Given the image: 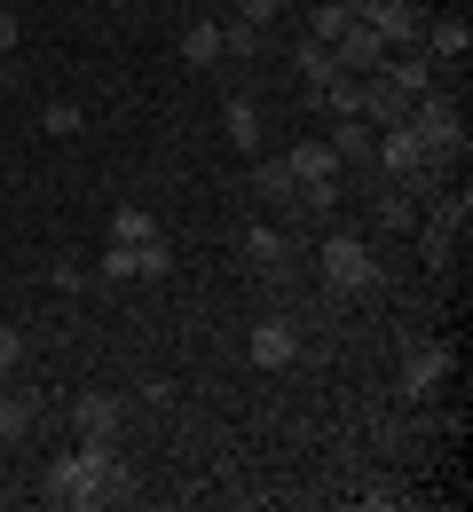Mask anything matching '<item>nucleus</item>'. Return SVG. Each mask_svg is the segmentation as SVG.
<instances>
[{"instance_id":"c756f323","label":"nucleus","mask_w":473,"mask_h":512,"mask_svg":"<svg viewBox=\"0 0 473 512\" xmlns=\"http://www.w3.org/2000/svg\"><path fill=\"white\" fill-rule=\"evenodd\" d=\"M16 40H24V24H16V8H0V56H16Z\"/></svg>"},{"instance_id":"20e7f679","label":"nucleus","mask_w":473,"mask_h":512,"mask_svg":"<svg viewBox=\"0 0 473 512\" xmlns=\"http://www.w3.org/2000/svg\"><path fill=\"white\" fill-rule=\"evenodd\" d=\"M371 166H387L395 182H426V174H434L426 142H418L410 127H379V150H371Z\"/></svg>"},{"instance_id":"2eb2a0df","label":"nucleus","mask_w":473,"mask_h":512,"mask_svg":"<svg viewBox=\"0 0 473 512\" xmlns=\"http://www.w3.org/2000/svg\"><path fill=\"white\" fill-rule=\"evenodd\" d=\"M253 190L269 197V205H300V182H292L284 158H253Z\"/></svg>"},{"instance_id":"9b49d317","label":"nucleus","mask_w":473,"mask_h":512,"mask_svg":"<svg viewBox=\"0 0 473 512\" xmlns=\"http://www.w3.org/2000/svg\"><path fill=\"white\" fill-rule=\"evenodd\" d=\"M442 379H450V347H418L403 363V379H395V394H403V402H426Z\"/></svg>"},{"instance_id":"aec40b11","label":"nucleus","mask_w":473,"mask_h":512,"mask_svg":"<svg viewBox=\"0 0 473 512\" xmlns=\"http://www.w3.org/2000/svg\"><path fill=\"white\" fill-rule=\"evenodd\" d=\"M221 56H237V64H253V56H261V24H245V16H229V24H221Z\"/></svg>"},{"instance_id":"393cba45","label":"nucleus","mask_w":473,"mask_h":512,"mask_svg":"<svg viewBox=\"0 0 473 512\" xmlns=\"http://www.w3.org/2000/svg\"><path fill=\"white\" fill-rule=\"evenodd\" d=\"M379 221H387V229H410V221H418V205H410L403 190H387V197H379Z\"/></svg>"},{"instance_id":"412c9836","label":"nucleus","mask_w":473,"mask_h":512,"mask_svg":"<svg viewBox=\"0 0 473 512\" xmlns=\"http://www.w3.org/2000/svg\"><path fill=\"white\" fill-rule=\"evenodd\" d=\"M142 237H158V221H150L142 205H119V213H111V245H142Z\"/></svg>"},{"instance_id":"f03ea898","label":"nucleus","mask_w":473,"mask_h":512,"mask_svg":"<svg viewBox=\"0 0 473 512\" xmlns=\"http://www.w3.org/2000/svg\"><path fill=\"white\" fill-rule=\"evenodd\" d=\"M403 127L418 134V142H426V158H434V166L466 150V111H458V103H450L442 87H426V95L410 103V119H403Z\"/></svg>"},{"instance_id":"a878e982","label":"nucleus","mask_w":473,"mask_h":512,"mask_svg":"<svg viewBox=\"0 0 473 512\" xmlns=\"http://www.w3.org/2000/svg\"><path fill=\"white\" fill-rule=\"evenodd\" d=\"M237 16H245V24H261V32H269L276 16H284V0H237Z\"/></svg>"},{"instance_id":"a211bd4d","label":"nucleus","mask_w":473,"mask_h":512,"mask_svg":"<svg viewBox=\"0 0 473 512\" xmlns=\"http://www.w3.org/2000/svg\"><path fill=\"white\" fill-rule=\"evenodd\" d=\"M347 24H355V0H316V16H308V40H324V48H332Z\"/></svg>"},{"instance_id":"9d476101","label":"nucleus","mask_w":473,"mask_h":512,"mask_svg":"<svg viewBox=\"0 0 473 512\" xmlns=\"http://www.w3.org/2000/svg\"><path fill=\"white\" fill-rule=\"evenodd\" d=\"M284 166H292V182H300V190H316V182H339V150L324 142V134L292 142V150H284Z\"/></svg>"},{"instance_id":"6ab92c4d","label":"nucleus","mask_w":473,"mask_h":512,"mask_svg":"<svg viewBox=\"0 0 473 512\" xmlns=\"http://www.w3.org/2000/svg\"><path fill=\"white\" fill-rule=\"evenodd\" d=\"M182 56H190V64H221V16H198V24L182 32Z\"/></svg>"},{"instance_id":"dca6fc26","label":"nucleus","mask_w":473,"mask_h":512,"mask_svg":"<svg viewBox=\"0 0 473 512\" xmlns=\"http://www.w3.org/2000/svg\"><path fill=\"white\" fill-rule=\"evenodd\" d=\"M292 71L308 79V95H316V87H332V79H339V64H332V48H324V40H300V48H292Z\"/></svg>"},{"instance_id":"c85d7f7f","label":"nucleus","mask_w":473,"mask_h":512,"mask_svg":"<svg viewBox=\"0 0 473 512\" xmlns=\"http://www.w3.org/2000/svg\"><path fill=\"white\" fill-rule=\"evenodd\" d=\"M16 363H24V331H16V323H0V371H16Z\"/></svg>"},{"instance_id":"7ed1b4c3","label":"nucleus","mask_w":473,"mask_h":512,"mask_svg":"<svg viewBox=\"0 0 473 512\" xmlns=\"http://www.w3.org/2000/svg\"><path fill=\"white\" fill-rule=\"evenodd\" d=\"M324 284L347 292V300H363V292L387 284V268H379V253H371L363 237H324Z\"/></svg>"},{"instance_id":"4be33fe9","label":"nucleus","mask_w":473,"mask_h":512,"mask_svg":"<svg viewBox=\"0 0 473 512\" xmlns=\"http://www.w3.org/2000/svg\"><path fill=\"white\" fill-rule=\"evenodd\" d=\"M166 268H174V253H166V237H142V245H135V276H142V284H158Z\"/></svg>"},{"instance_id":"f3484780","label":"nucleus","mask_w":473,"mask_h":512,"mask_svg":"<svg viewBox=\"0 0 473 512\" xmlns=\"http://www.w3.org/2000/svg\"><path fill=\"white\" fill-rule=\"evenodd\" d=\"M284 253H292V245H284V237H276L269 221H261V229H245V260H253V268H261V276H276V268H284Z\"/></svg>"},{"instance_id":"1a4fd4ad","label":"nucleus","mask_w":473,"mask_h":512,"mask_svg":"<svg viewBox=\"0 0 473 512\" xmlns=\"http://www.w3.org/2000/svg\"><path fill=\"white\" fill-rule=\"evenodd\" d=\"M418 48L434 56V64H466V48H473V24L450 8V16H434V24H418Z\"/></svg>"},{"instance_id":"5701e85b","label":"nucleus","mask_w":473,"mask_h":512,"mask_svg":"<svg viewBox=\"0 0 473 512\" xmlns=\"http://www.w3.org/2000/svg\"><path fill=\"white\" fill-rule=\"evenodd\" d=\"M79 127H87V111H79V103H48V111H40V134H56V142H71Z\"/></svg>"},{"instance_id":"423d86ee","label":"nucleus","mask_w":473,"mask_h":512,"mask_svg":"<svg viewBox=\"0 0 473 512\" xmlns=\"http://www.w3.org/2000/svg\"><path fill=\"white\" fill-rule=\"evenodd\" d=\"M387 56H395V48H387V40L371 32V24H347V32L332 40V64L347 71V79H371V71L387 64Z\"/></svg>"},{"instance_id":"b1692460","label":"nucleus","mask_w":473,"mask_h":512,"mask_svg":"<svg viewBox=\"0 0 473 512\" xmlns=\"http://www.w3.org/2000/svg\"><path fill=\"white\" fill-rule=\"evenodd\" d=\"M24 434H32V402L0 394V442H24Z\"/></svg>"},{"instance_id":"bb28decb","label":"nucleus","mask_w":473,"mask_h":512,"mask_svg":"<svg viewBox=\"0 0 473 512\" xmlns=\"http://www.w3.org/2000/svg\"><path fill=\"white\" fill-rule=\"evenodd\" d=\"M87 276H95V268H79V260H56V268H48V284H56V292H79Z\"/></svg>"},{"instance_id":"6e6552de","label":"nucleus","mask_w":473,"mask_h":512,"mask_svg":"<svg viewBox=\"0 0 473 512\" xmlns=\"http://www.w3.org/2000/svg\"><path fill=\"white\" fill-rule=\"evenodd\" d=\"M245 355L261 363V371H292V355H300V331L284 316H261L253 323V339H245Z\"/></svg>"},{"instance_id":"4468645a","label":"nucleus","mask_w":473,"mask_h":512,"mask_svg":"<svg viewBox=\"0 0 473 512\" xmlns=\"http://www.w3.org/2000/svg\"><path fill=\"white\" fill-rule=\"evenodd\" d=\"M339 150V166H371V150H379V127L371 119H332V134H324Z\"/></svg>"},{"instance_id":"7c9ffc66","label":"nucleus","mask_w":473,"mask_h":512,"mask_svg":"<svg viewBox=\"0 0 473 512\" xmlns=\"http://www.w3.org/2000/svg\"><path fill=\"white\" fill-rule=\"evenodd\" d=\"M111 8H135V0H111Z\"/></svg>"},{"instance_id":"f257e3e1","label":"nucleus","mask_w":473,"mask_h":512,"mask_svg":"<svg viewBox=\"0 0 473 512\" xmlns=\"http://www.w3.org/2000/svg\"><path fill=\"white\" fill-rule=\"evenodd\" d=\"M127 473V457H119V442H79V449H64L48 473H40V489H48V505H103V489Z\"/></svg>"},{"instance_id":"ddd939ff","label":"nucleus","mask_w":473,"mask_h":512,"mask_svg":"<svg viewBox=\"0 0 473 512\" xmlns=\"http://www.w3.org/2000/svg\"><path fill=\"white\" fill-rule=\"evenodd\" d=\"M221 134H229L245 158H261V103H253V95H229V103H221Z\"/></svg>"},{"instance_id":"0eeeda50","label":"nucleus","mask_w":473,"mask_h":512,"mask_svg":"<svg viewBox=\"0 0 473 512\" xmlns=\"http://www.w3.org/2000/svg\"><path fill=\"white\" fill-rule=\"evenodd\" d=\"M119 394H79L71 402V442H119Z\"/></svg>"},{"instance_id":"cd10ccee","label":"nucleus","mask_w":473,"mask_h":512,"mask_svg":"<svg viewBox=\"0 0 473 512\" xmlns=\"http://www.w3.org/2000/svg\"><path fill=\"white\" fill-rule=\"evenodd\" d=\"M403 505V489H395V481H371V489H363V512H395Z\"/></svg>"},{"instance_id":"f8f14e48","label":"nucleus","mask_w":473,"mask_h":512,"mask_svg":"<svg viewBox=\"0 0 473 512\" xmlns=\"http://www.w3.org/2000/svg\"><path fill=\"white\" fill-rule=\"evenodd\" d=\"M379 79H387L395 95H410V103H418V95L434 87V56H426V48H395V56L379 64Z\"/></svg>"},{"instance_id":"39448f33","label":"nucleus","mask_w":473,"mask_h":512,"mask_svg":"<svg viewBox=\"0 0 473 512\" xmlns=\"http://www.w3.org/2000/svg\"><path fill=\"white\" fill-rule=\"evenodd\" d=\"M355 24H371L387 48H418V8H403V0H355Z\"/></svg>"}]
</instances>
